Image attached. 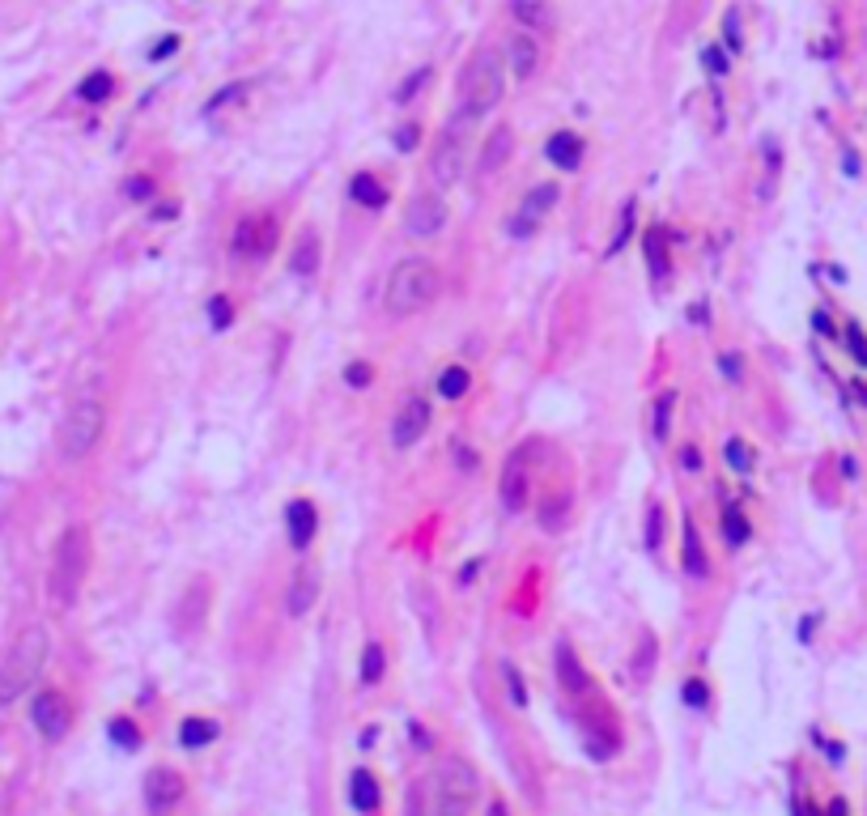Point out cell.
I'll return each instance as SVG.
<instances>
[{"label":"cell","instance_id":"cell-56","mask_svg":"<svg viewBox=\"0 0 867 816\" xmlns=\"http://www.w3.org/2000/svg\"><path fill=\"white\" fill-rule=\"evenodd\" d=\"M489 816H510V808L502 804V799H493V804H489Z\"/></svg>","mask_w":867,"mask_h":816},{"label":"cell","instance_id":"cell-35","mask_svg":"<svg viewBox=\"0 0 867 816\" xmlns=\"http://www.w3.org/2000/svg\"><path fill=\"white\" fill-rule=\"evenodd\" d=\"M204 315H209V328H213V332H226V328H234V319H238V311H234V298H230V294H213V298H209V306H204Z\"/></svg>","mask_w":867,"mask_h":816},{"label":"cell","instance_id":"cell-3","mask_svg":"<svg viewBox=\"0 0 867 816\" xmlns=\"http://www.w3.org/2000/svg\"><path fill=\"white\" fill-rule=\"evenodd\" d=\"M47 655H51V634L43 625H26L9 646L5 663H0V706H13L26 689H34V680L47 668Z\"/></svg>","mask_w":867,"mask_h":816},{"label":"cell","instance_id":"cell-11","mask_svg":"<svg viewBox=\"0 0 867 816\" xmlns=\"http://www.w3.org/2000/svg\"><path fill=\"white\" fill-rule=\"evenodd\" d=\"M447 221H451V204L442 200V192H417L404 209V230H408V238H417V243L442 234Z\"/></svg>","mask_w":867,"mask_h":816},{"label":"cell","instance_id":"cell-28","mask_svg":"<svg viewBox=\"0 0 867 816\" xmlns=\"http://www.w3.org/2000/svg\"><path fill=\"white\" fill-rule=\"evenodd\" d=\"M383 676H387V646L383 642H366L362 659H357V685L374 689V685H383Z\"/></svg>","mask_w":867,"mask_h":816},{"label":"cell","instance_id":"cell-54","mask_svg":"<svg viewBox=\"0 0 867 816\" xmlns=\"http://www.w3.org/2000/svg\"><path fill=\"white\" fill-rule=\"evenodd\" d=\"M842 162H846V175H859V158H855V149H846V158H842Z\"/></svg>","mask_w":867,"mask_h":816},{"label":"cell","instance_id":"cell-1","mask_svg":"<svg viewBox=\"0 0 867 816\" xmlns=\"http://www.w3.org/2000/svg\"><path fill=\"white\" fill-rule=\"evenodd\" d=\"M90 561H94V536L85 523H68L56 549H51V570H47V600L60 612L77 604V595L90 578Z\"/></svg>","mask_w":867,"mask_h":816},{"label":"cell","instance_id":"cell-37","mask_svg":"<svg viewBox=\"0 0 867 816\" xmlns=\"http://www.w3.org/2000/svg\"><path fill=\"white\" fill-rule=\"evenodd\" d=\"M680 702L689 710H706L710 706V685L706 676H685V685H680Z\"/></svg>","mask_w":867,"mask_h":816},{"label":"cell","instance_id":"cell-24","mask_svg":"<svg viewBox=\"0 0 867 816\" xmlns=\"http://www.w3.org/2000/svg\"><path fill=\"white\" fill-rule=\"evenodd\" d=\"M217 736H221V723L209 719V714H187V719L179 723V748H187V753L209 748Z\"/></svg>","mask_w":867,"mask_h":816},{"label":"cell","instance_id":"cell-22","mask_svg":"<svg viewBox=\"0 0 867 816\" xmlns=\"http://www.w3.org/2000/svg\"><path fill=\"white\" fill-rule=\"evenodd\" d=\"M349 200L362 204V209H370V213H383L387 204H391V192H387V183L374 175V170H357V175L349 179Z\"/></svg>","mask_w":867,"mask_h":816},{"label":"cell","instance_id":"cell-48","mask_svg":"<svg viewBox=\"0 0 867 816\" xmlns=\"http://www.w3.org/2000/svg\"><path fill=\"white\" fill-rule=\"evenodd\" d=\"M417 141H421V128L417 124H404V128H396V136H391V145H396L400 153L417 149Z\"/></svg>","mask_w":867,"mask_h":816},{"label":"cell","instance_id":"cell-55","mask_svg":"<svg viewBox=\"0 0 867 816\" xmlns=\"http://www.w3.org/2000/svg\"><path fill=\"white\" fill-rule=\"evenodd\" d=\"M842 472H846V481H855V472H859V468H855V459H850V455L842 459Z\"/></svg>","mask_w":867,"mask_h":816},{"label":"cell","instance_id":"cell-45","mask_svg":"<svg viewBox=\"0 0 867 816\" xmlns=\"http://www.w3.org/2000/svg\"><path fill=\"white\" fill-rule=\"evenodd\" d=\"M702 64H706V73L719 81V77H727V51L719 47V43H710L706 51H702Z\"/></svg>","mask_w":867,"mask_h":816},{"label":"cell","instance_id":"cell-46","mask_svg":"<svg viewBox=\"0 0 867 816\" xmlns=\"http://www.w3.org/2000/svg\"><path fill=\"white\" fill-rule=\"evenodd\" d=\"M124 196H128V200H136V204H153V179H145V175H132V179L124 183Z\"/></svg>","mask_w":867,"mask_h":816},{"label":"cell","instance_id":"cell-25","mask_svg":"<svg viewBox=\"0 0 867 816\" xmlns=\"http://www.w3.org/2000/svg\"><path fill=\"white\" fill-rule=\"evenodd\" d=\"M510 13H515V22L527 34H544V30H553V22H557L549 0H510Z\"/></svg>","mask_w":867,"mask_h":816},{"label":"cell","instance_id":"cell-27","mask_svg":"<svg viewBox=\"0 0 867 816\" xmlns=\"http://www.w3.org/2000/svg\"><path fill=\"white\" fill-rule=\"evenodd\" d=\"M570 506H574V493L570 489H557V493H549V498L536 506V523L544 527V532H561V527L570 523Z\"/></svg>","mask_w":867,"mask_h":816},{"label":"cell","instance_id":"cell-52","mask_svg":"<svg viewBox=\"0 0 867 816\" xmlns=\"http://www.w3.org/2000/svg\"><path fill=\"white\" fill-rule=\"evenodd\" d=\"M812 328H816V332H825V336H838V332H833V323H829L825 311H816V315H812Z\"/></svg>","mask_w":867,"mask_h":816},{"label":"cell","instance_id":"cell-44","mask_svg":"<svg viewBox=\"0 0 867 816\" xmlns=\"http://www.w3.org/2000/svg\"><path fill=\"white\" fill-rule=\"evenodd\" d=\"M370 383H374V366H370V362H349V366H345V387L362 391V387H370Z\"/></svg>","mask_w":867,"mask_h":816},{"label":"cell","instance_id":"cell-30","mask_svg":"<svg viewBox=\"0 0 867 816\" xmlns=\"http://www.w3.org/2000/svg\"><path fill=\"white\" fill-rule=\"evenodd\" d=\"M672 417H676V387L659 391L655 404H651V434H655V442H668L672 438Z\"/></svg>","mask_w":867,"mask_h":816},{"label":"cell","instance_id":"cell-34","mask_svg":"<svg viewBox=\"0 0 867 816\" xmlns=\"http://www.w3.org/2000/svg\"><path fill=\"white\" fill-rule=\"evenodd\" d=\"M723 459H727V468L736 472V476H748V472H753V447H748L744 438H736V434L723 438Z\"/></svg>","mask_w":867,"mask_h":816},{"label":"cell","instance_id":"cell-13","mask_svg":"<svg viewBox=\"0 0 867 816\" xmlns=\"http://www.w3.org/2000/svg\"><path fill=\"white\" fill-rule=\"evenodd\" d=\"M187 795V782L179 770H170V765H158V770L145 774V808L149 812H170Z\"/></svg>","mask_w":867,"mask_h":816},{"label":"cell","instance_id":"cell-16","mask_svg":"<svg viewBox=\"0 0 867 816\" xmlns=\"http://www.w3.org/2000/svg\"><path fill=\"white\" fill-rule=\"evenodd\" d=\"M680 570H685L693 583H706V578H710V557H706L702 536H697L693 515L680 519Z\"/></svg>","mask_w":867,"mask_h":816},{"label":"cell","instance_id":"cell-38","mask_svg":"<svg viewBox=\"0 0 867 816\" xmlns=\"http://www.w3.org/2000/svg\"><path fill=\"white\" fill-rule=\"evenodd\" d=\"M714 366H719L723 383H731V387L744 383V370H748V366H744V353H740V349H723V353H719V362H714Z\"/></svg>","mask_w":867,"mask_h":816},{"label":"cell","instance_id":"cell-9","mask_svg":"<svg viewBox=\"0 0 867 816\" xmlns=\"http://www.w3.org/2000/svg\"><path fill=\"white\" fill-rule=\"evenodd\" d=\"M561 200V187L557 183H536V187H527L523 192V200H519V209L506 217V234L510 238H536V230L544 226V217L553 213V204Z\"/></svg>","mask_w":867,"mask_h":816},{"label":"cell","instance_id":"cell-15","mask_svg":"<svg viewBox=\"0 0 867 816\" xmlns=\"http://www.w3.org/2000/svg\"><path fill=\"white\" fill-rule=\"evenodd\" d=\"M319 591H323V578L315 566H298L289 574V587H285V617H306L315 604H319Z\"/></svg>","mask_w":867,"mask_h":816},{"label":"cell","instance_id":"cell-12","mask_svg":"<svg viewBox=\"0 0 867 816\" xmlns=\"http://www.w3.org/2000/svg\"><path fill=\"white\" fill-rule=\"evenodd\" d=\"M430 421H434V404L425 400V396H408L396 408V417H391V430H387L391 447H396V451L417 447V442L425 438V430H430Z\"/></svg>","mask_w":867,"mask_h":816},{"label":"cell","instance_id":"cell-49","mask_svg":"<svg viewBox=\"0 0 867 816\" xmlns=\"http://www.w3.org/2000/svg\"><path fill=\"white\" fill-rule=\"evenodd\" d=\"M434 816H468V808H464V804H451V799H438Z\"/></svg>","mask_w":867,"mask_h":816},{"label":"cell","instance_id":"cell-2","mask_svg":"<svg viewBox=\"0 0 867 816\" xmlns=\"http://www.w3.org/2000/svg\"><path fill=\"white\" fill-rule=\"evenodd\" d=\"M442 289V272L434 260L425 255H408L396 268L387 272V285H383V306L391 315H417L425 311Z\"/></svg>","mask_w":867,"mask_h":816},{"label":"cell","instance_id":"cell-42","mask_svg":"<svg viewBox=\"0 0 867 816\" xmlns=\"http://www.w3.org/2000/svg\"><path fill=\"white\" fill-rule=\"evenodd\" d=\"M251 90V81H234V85H226V90H217L213 98H209V107H204V115H213V111H221V107H230V102H238Z\"/></svg>","mask_w":867,"mask_h":816},{"label":"cell","instance_id":"cell-39","mask_svg":"<svg viewBox=\"0 0 867 816\" xmlns=\"http://www.w3.org/2000/svg\"><path fill=\"white\" fill-rule=\"evenodd\" d=\"M642 544H646V553H659V544H663V506H659V502H655L651 510H646Z\"/></svg>","mask_w":867,"mask_h":816},{"label":"cell","instance_id":"cell-41","mask_svg":"<svg viewBox=\"0 0 867 816\" xmlns=\"http://www.w3.org/2000/svg\"><path fill=\"white\" fill-rule=\"evenodd\" d=\"M434 77V68L430 64H421V68H413V73H408V81H400V90H396V102H413L417 98V90L425 81Z\"/></svg>","mask_w":867,"mask_h":816},{"label":"cell","instance_id":"cell-4","mask_svg":"<svg viewBox=\"0 0 867 816\" xmlns=\"http://www.w3.org/2000/svg\"><path fill=\"white\" fill-rule=\"evenodd\" d=\"M506 94V56L493 47H481L459 73V111L468 119H485Z\"/></svg>","mask_w":867,"mask_h":816},{"label":"cell","instance_id":"cell-36","mask_svg":"<svg viewBox=\"0 0 867 816\" xmlns=\"http://www.w3.org/2000/svg\"><path fill=\"white\" fill-rule=\"evenodd\" d=\"M510 149H515V136H510V128H498V132L489 136L485 153H481V170H493L498 162H506V158H510Z\"/></svg>","mask_w":867,"mask_h":816},{"label":"cell","instance_id":"cell-32","mask_svg":"<svg viewBox=\"0 0 867 816\" xmlns=\"http://www.w3.org/2000/svg\"><path fill=\"white\" fill-rule=\"evenodd\" d=\"M107 736H111L115 748H128V753H136V748L145 744V731H141V723H136L132 714H115V719L107 723Z\"/></svg>","mask_w":867,"mask_h":816},{"label":"cell","instance_id":"cell-47","mask_svg":"<svg viewBox=\"0 0 867 816\" xmlns=\"http://www.w3.org/2000/svg\"><path fill=\"white\" fill-rule=\"evenodd\" d=\"M846 349H850V357H855V362L867 370V336L855 328V323H850V328H846Z\"/></svg>","mask_w":867,"mask_h":816},{"label":"cell","instance_id":"cell-26","mask_svg":"<svg viewBox=\"0 0 867 816\" xmlns=\"http://www.w3.org/2000/svg\"><path fill=\"white\" fill-rule=\"evenodd\" d=\"M719 532H723V544H727L731 553L744 549V544H748V536H753V523H748V515H744V506H740V502H727V506H723V515H719Z\"/></svg>","mask_w":867,"mask_h":816},{"label":"cell","instance_id":"cell-20","mask_svg":"<svg viewBox=\"0 0 867 816\" xmlns=\"http://www.w3.org/2000/svg\"><path fill=\"white\" fill-rule=\"evenodd\" d=\"M583 153H587L583 136L570 132V128H561V132H553L549 141H544V158H549L557 170H566V175H574V170L583 166Z\"/></svg>","mask_w":867,"mask_h":816},{"label":"cell","instance_id":"cell-5","mask_svg":"<svg viewBox=\"0 0 867 816\" xmlns=\"http://www.w3.org/2000/svg\"><path fill=\"white\" fill-rule=\"evenodd\" d=\"M472 128H476V119H468L464 111H455L447 124H442V132L434 136V149H430V183L438 187V192H447V187H455L459 179H464L468 153H472Z\"/></svg>","mask_w":867,"mask_h":816},{"label":"cell","instance_id":"cell-29","mask_svg":"<svg viewBox=\"0 0 867 816\" xmlns=\"http://www.w3.org/2000/svg\"><path fill=\"white\" fill-rule=\"evenodd\" d=\"M434 391H438L442 400H464L468 391H472V370L459 366V362L455 366H442L438 379H434Z\"/></svg>","mask_w":867,"mask_h":816},{"label":"cell","instance_id":"cell-21","mask_svg":"<svg viewBox=\"0 0 867 816\" xmlns=\"http://www.w3.org/2000/svg\"><path fill=\"white\" fill-rule=\"evenodd\" d=\"M506 68L515 73L519 81H527L540 68V47H536V34H527V30H519V34H510V43H506Z\"/></svg>","mask_w":867,"mask_h":816},{"label":"cell","instance_id":"cell-10","mask_svg":"<svg viewBox=\"0 0 867 816\" xmlns=\"http://www.w3.org/2000/svg\"><path fill=\"white\" fill-rule=\"evenodd\" d=\"M30 723L47 744H60L68 736V727H73V702H68V693L39 689L30 697Z\"/></svg>","mask_w":867,"mask_h":816},{"label":"cell","instance_id":"cell-8","mask_svg":"<svg viewBox=\"0 0 867 816\" xmlns=\"http://www.w3.org/2000/svg\"><path fill=\"white\" fill-rule=\"evenodd\" d=\"M536 451H540V442L527 438L519 451H510L506 468L498 476V502H502L506 515H523L527 502H532V468H527V455H536Z\"/></svg>","mask_w":867,"mask_h":816},{"label":"cell","instance_id":"cell-14","mask_svg":"<svg viewBox=\"0 0 867 816\" xmlns=\"http://www.w3.org/2000/svg\"><path fill=\"white\" fill-rule=\"evenodd\" d=\"M319 536V510L311 498H294L285 506V540L294 553H306Z\"/></svg>","mask_w":867,"mask_h":816},{"label":"cell","instance_id":"cell-40","mask_svg":"<svg viewBox=\"0 0 867 816\" xmlns=\"http://www.w3.org/2000/svg\"><path fill=\"white\" fill-rule=\"evenodd\" d=\"M502 680H506V693H510V702H515L519 710L527 706V685H523V672L515 668L510 659H502Z\"/></svg>","mask_w":867,"mask_h":816},{"label":"cell","instance_id":"cell-51","mask_svg":"<svg viewBox=\"0 0 867 816\" xmlns=\"http://www.w3.org/2000/svg\"><path fill=\"white\" fill-rule=\"evenodd\" d=\"M680 464H685L689 472H697V468H702V451H697V447H685V451H680Z\"/></svg>","mask_w":867,"mask_h":816},{"label":"cell","instance_id":"cell-7","mask_svg":"<svg viewBox=\"0 0 867 816\" xmlns=\"http://www.w3.org/2000/svg\"><path fill=\"white\" fill-rule=\"evenodd\" d=\"M281 243V226L272 213H247L238 217V226L230 234V255L238 260H268Z\"/></svg>","mask_w":867,"mask_h":816},{"label":"cell","instance_id":"cell-50","mask_svg":"<svg viewBox=\"0 0 867 816\" xmlns=\"http://www.w3.org/2000/svg\"><path fill=\"white\" fill-rule=\"evenodd\" d=\"M455 459H459V468H476V464H481V455L464 451V442H455Z\"/></svg>","mask_w":867,"mask_h":816},{"label":"cell","instance_id":"cell-53","mask_svg":"<svg viewBox=\"0 0 867 816\" xmlns=\"http://www.w3.org/2000/svg\"><path fill=\"white\" fill-rule=\"evenodd\" d=\"M175 47H179V39H175V34H170V39H166V43H158V47H153L149 56H153V60H162V56H170V51H175Z\"/></svg>","mask_w":867,"mask_h":816},{"label":"cell","instance_id":"cell-19","mask_svg":"<svg viewBox=\"0 0 867 816\" xmlns=\"http://www.w3.org/2000/svg\"><path fill=\"white\" fill-rule=\"evenodd\" d=\"M642 260H646V272H651V281L663 285L672 277V238L663 226H646L642 234Z\"/></svg>","mask_w":867,"mask_h":816},{"label":"cell","instance_id":"cell-57","mask_svg":"<svg viewBox=\"0 0 867 816\" xmlns=\"http://www.w3.org/2000/svg\"><path fill=\"white\" fill-rule=\"evenodd\" d=\"M855 391H859V400H867V383H855Z\"/></svg>","mask_w":867,"mask_h":816},{"label":"cell","instance_id":"cell-18","mask_svg":"<svg viewBox=\"0 0 867 816\" xmlns=\"http://www.w3.org/2000/svg\"><path fill=\"white\" fill-rule=\"evenodd\" d=\"M319 268H323V238H319V230L306 226L294 238V247H289V272H294L298 281H315Z\"/></svg>","mask_w":867,"mask_h":816},{"label":"cell","instance_id":"cell-23","mask_svg":"<svg viewBox=\"0 0 867 816\" xmlns=\"http://www.w3.org/2000/svg\"><path fill=\"white\" fill-rule=\"evenodd\" d=\"M349 804H353L357 816H374L383 808V787H379V778H374L370 770H357L349 778Z\"/></svg>","mask_w":867,"mask_h":816},{"label":"cell","instance_id":"cell-17","mask_svg":"<svg viewBox=\"0 0 867 816\" xmlns=\"http://www.w3.org/2000/svg\"><path fill=\"white\" fill-rule=\"evenodd\" d=\"M553 668H557L561 689H566L570 697H583V693H591V672L583 668V659H578V651H574V646H570L566 638H557Z\"/></svg>","mask_w":867,"mask_h":816},{"label":"cell","instance_id":"cell-43","mask_svg":"<svg viewBox=\"0 0 867 816\" xmlns=\"http://www.w3.org/2000/svg\"><path fill=\"white\" fill-rule=\"evenodd\" d=\"M723 47L736 56V51H744V34H740V13L736 9H727V17H723Z\"/></svg>","mask_w":867,"mask_h":816},{"label":"cell","instance_id":"cell-6","mask_svg":"<svg viewBox=\"0 0 867 816\" xmlns=\"http://www.w3.org/2000/svg\"><path fill=\"white\" fill-rule=\"evenodd\" d=\"M102 434H107V404H102L98 396H81L68 404V413L60 421V434H56V447L64 459H85L98 451Z\"/></svg>","mask_w":867,"mask_h":816},{"label":"cell","instance_id":"cell-31","mask_svg":"<svg viewBox=\"0 0 867 816\" xmlns=\"http://www.w3.org/2000/svg\"><path fill=\"white\" fill-rule=\"evenodd\" d=\"M111 94H115V77L107 73V68H94V73L77 85V98L90 102V107H102V102H111Z\"/></svg>","mask_w":867,"mask_h":816},{"label":"cell","instance_id":"cell-33","mask_svg":"<svg viewBox=\"0 0 867 816\" xmlns=\"http://www.w3.org/2000/svg\"><path fill=\"white\" fill-rule=\"evenodd\" d=\"M634 217H638V200H625L621 204V217H617V230H612L608 255H621L629 247V238H634Z\"/></svg>","mask_w":867,"mask_h":816}]
</instances>
